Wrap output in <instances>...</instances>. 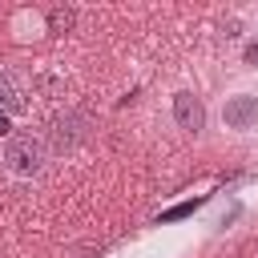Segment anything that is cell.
<instances>
[{
	"label": "cell",
	"instance_id": "2",
	"mask_svg": "<svg viewBox=\"0 0 258 258\" xmlns=\"http://www.w3.org/2000/svg\"><path fill=\"white\" fill-rule=\"evenodd\" d=\"M89 137H93V121H89V113H81V109H64V113L52 117L44 141H48V153H52V157H77V153L89 145Z\"/></svg>",
	"mask_w": 258,
	"mask_h": 258
},
{
	"label": "cell",
	"instance_id": "4",
	"mask_svg": "<svg viewBox=\"0 0 258 258\" xmlns=\"http://www.w3.org/2000/svg\"><path fill=\"white\" fill-rule=\"evenodd\" d=\"M32 109H36V97H32L28 77L20 69H12V64L0 60V113L8 121H28Z\"/></svg>",
	"mask_w": 258,
	"mask_h": 258
},
{
	"label": "cell",
	"instance_id": "1",
	"mask_svg": "<svg viewBox=\"0 0 258 258\" xmlns=\"http://www.w3.org/2000/svg\"><path fill=\"white\" fill-rule=\"evenodd\" d=\"M48 161H52L48 141L36 129H12V133L0 137V169H4V177H12V181H40Z\"/></svg>",
	"mask_w": 258,
	"mask_h": 258
},
{
	"label": "cell",
	"instance_id": "6",
	"mask_svg": "<svg viewBox=\"0 0 258 258\" xmlns=\"http://www.w3.org/2000/svg\"><path fill=\"white\" fill-rule=\"evenodd\" d=\"M8 32H12V40H20V44L40 40V36H44V12H40V8H16V12L8 16Z\"/></svg>",
	"mask_w": 258,
	"mask_h": 258
},
{
	"label": "cell",
	"instance_id": "3",
	"mask_svg": "<svg viewBox=\"0 0 258 258\" xmlns=\"http://www.w3.org/2000/svg\"><path fill=\"white\" fill-rule=\"evenodd\" d=\"M218 125L234 137L258 133V93L254 89H230L218 101Z\"/></svg>",
	"mask_w": 258,
	"mask_h": 258
},
{
	"label": "cell",
	"instance_id": "5",
	"mask_svg": "<svg viewBox=\"0 0 258 258\" xmlns=\"http://www.w3.org/2000/svg\"><path fill=\"white\" fill-rule=\"evenodd\" d=\"M169 121L185 137H198L206 129V101L194 89H173V97H169Z\"/></svg>",
	"mask_w": 258,
	"mask_h": 258
}]
</instances>
